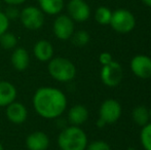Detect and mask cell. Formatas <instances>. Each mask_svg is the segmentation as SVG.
<instances>
[{"label": "cell", "mask_w": 151, "mask_h": 150, "mask_svg": "<svg viewBox=\"0 0 151 150\" xmlns=\"http://www.w3.org/2000/svg\"><path fill=\"white\" fill-rule=\"evenodd\" d=\"M33 106L38 115L46 119H52L61 116L66 110L67 98L59 88L43 86L34 94Z\"/></svg>", "instance_id": "cell-1"}, {"label": "cell", "mask_w": 151, "mask_h": 150, "mask_svg": "<svg viewBox=\"0 0 151 150\" xmlns=\"http://www.w3.org/2000/svg\"><path fill=\"white\" fill-rule=\"evenodd\" d=\"M58 145L61 150H86L88 146V136L79 126H68L59 135Z\"/></svg>", "instance_id": "cell-2"}, {"label": "cell", "mask_w": 151, "mask_h": 150, "mask_svg": "<svg viewBox=\"0 0 151 150\" xmlns=\"http://www.w3.org/2000/svg\"><path fill=\"white\" fill-rule=\"evenodd\" d=\"M48 73L60 82H69L76 76V67L69 59L58 57L48 61Z\"/></svg>", "instance_id": "cell-3"}, {"label": "cell", "mask_w": 151, "mask_h": 150, "mask_svg": "<svg viewBox=\"0 0 151 150\" xmlns=\"http://www.w3.org/2000/svg\"><path fill=\"white\" fill-rule=\"evenodd\" d=\"M110 26L114 31L125 34L134 30L136 26L135 16L127 9H117L112 12Z\"/></svg>", "instance_id": "cell-4"}, {"label": "cell", "mask_w": 151, "mask_h": 150, "mask_svg": "<svg viewBox=\"0 0 151 150\" xmlns=\"http://www.w3.org/2000/svg\"><path fill=\"white\" fill-rule=\"evenodd\" d=\"M20 20L28 30H38L44 24V14L39 7L27 6L21 10Z\"/></svg>", "instance_id": "cell-5"}, {"label": "cell", "mask_w": 151, "mask_h": 150, "mask_svg": "<svg viewBox=\"0 0 151 150\" xmlns=\"http://www.w3.org/2000/svg\"><path fill=\"white\" fill-rule=\"evenodd\" d=\"M101 80L108 88H115L119 85L123 78V69L119 63L112 61L111 63L102 66Z\"/></svg>", "instance_id": "cell-6"}, {"label": "cell", "mask_w": 151, "mask_h": 150, "mask_svg": "<svg viewBox=\"0 0 151 150\" xmlns=\"http://www.w3.org/2000/svg\"><path fill=\"white\" fill-rule=\"evenodd\" d=\"M122 113L120 103L115 99H107L102 103L100 107V118L106 122V124H111L116 122L120 118Z\"/></svg>", "instance_id": "cell-7"}, {"label": "cell", "mask_w": 151, "mask_h": 150, "mask_svg": "<svg viewBox=\"0 0 151 150\" xmlns=\"http://www.w3.org/2000/svg\"><path fill=\"white\" fill-rule=\"evenodd\" d=\"M54 34L60 40H68L73 35L75 27L74 21L67 14H60L56 18L52 26Z\"/></svg>", "instance_id": "cell-8"}, {"label": "cell", "mask_w": 151, "mask_h": 150, "mask_svg": "<svg viewBox=\"0 0 151 150\" xmlns=\"http://www.w3.org/2000/svg\"><path fill=\"white\" fill-rule=\"evenodd\" d=\"M131 70L141 79L151 78V58L145 55H137L131 61Z\"/></svg>", "instance_id": "cell-9"}, {"label": "cell", "mask_w": 151, "mask_h": 150, "mask_svg": "<svg viewBox=\"0 0 151 150\" xmlns=\"http://www.w3.org/2000/svg\"><path fill=\"white\" fill-rule=\"evenodd\" d=\"M67 9L69 17L75 22H86L91 16V8L84 0H70Z\"/></svg>", "instance_id": "cell-10"}, {"label": "cell", "mask_w": 151, "mask_h": 150, "mask_svg": "<svg viewBox=\"0 0 151 150\" xmlns=\"http://www.w3.org/2000/svg\"><path fill=\"white\" fill-rule=\"evenodd\" d=\"M6 117L9 121L16 124H21L26 121L28 111L27 108L20 102H12L8 106H6Z\"/></svg>", "instance_id": "cell-11"}, {"label": "cell", "mask_w": 151, "mask_h": 150, "mask_svg": "<svg viewBox=\"0 0 151 150\" xmlns=\"http://www.w3.org/2000/svg\"><path fill=\"white\" fill-rule=\"evenodd\" d=\"M26 146L29 150H46L50 146V139L45 133L36 131L27 137Z\"/></svg>", "instance_id": "cell-12"}, {"label": "cell", "mask_w": 151, "mask_h": 150, "mask_svg": "<svg viewBox=\"0 0 151 150\" xmlns=\"http://www.w3.org/2000/svg\"><path fill=\"white\" fill-rule=\"evenodd\" d=\"M33 52L35 58L40 62H48L54 56V47L52 43L47 40H39L35 43L33 47Z\"/></svg>", "instance_id": "cell-13"}, {"label": "cell", "mask_w": 151, "mask_h": 150, "mask_svg": "<svg viewBox=\"0 0 151 150\" xmlns=\"http://www.w3.org/2000/svg\"><path fill=\"white\" fill-rule=\"evenodd\" d=\"M17 98V88L12 82L0 81V107H6L14 102Z\"/></svg>", "instance_id": "cell-14"}, {"label": "cell", "mask_w": 151, "mask_h": 150, "mask_svg": "<svg viewBox=\"0 0 151 150\" xmlns=\"http://www.w3.org/2000/svg\"><path fill=\"white\" fill-rule=\"evenodd\" d=\"M88 119V110L83 105H75L68 112V120L72 126H81Z\"/></svg>", "instance_id": "cell-15"}, {"label": "cell", "mask_w": 151, "mask_h": 150, "mask_svg": "<svg viewBox=\"0 0 151 150\" xmlns=\"http://www.w3.org/2000/svg\"><path fill=\"white\" fill-rule=\"evenodd\" d=\"M30 57L25 48L18 47L14 48L12 55V64L14 68L18 71H25L29 66Z\"/></svg>", "instance_id": "cell-16"}, {"label": "cell", "mask_w": 151, "mask_h": 150, "mask_svg": "<svg viewBox=\"0 0 151 150\" xmlns=\"http://www.w3.org/2000/svg\"><path fill=\"white\" fill-rule=\"evenodd\" d=\"M38 4L43 14L56 16L63 10L64 0H38Z\"/></svg>", "instance_id": "cell-17"}, {"label": "cell", "mask_w": 151, "mask_h": 150, "mask_svg": "<svg viewBox=\"0 0 151 150\" xmlns=\"http://www.w3.org/2000/svg\"><path fill=\"white\" fill-rule=\"evenodd\" d=\"M132 117L135 123H137L140 126H144L147 124L150 120L149 117V109L146 106L143 105H139V106L135 107L132 112Z\"/></svg>", "instance_id": "cell-18"}, {"label": "cell", "mask_w": 151, "mask_h": 150, "mask_svg": "<svg viewBox=\"0 0 151 150\" xmlns=\"http://www.w3.org/2000/svg\"><path fill=\"white\" fill-rule=\"evenodd\" d=\"M112 11L108 7L105 6H100L96 10L95 19L100 25H109L111 21Z\"/></svg>", "instance_id": "cell-19"}, {"label": "cell", "mask_w": 151, "mask_h": 150, "mask_svg": "<svg viewBox=\"0 0 151 150\" xmlns=\"http://www.w3.org/2000/svg\"><path fill=\"white\" fill-rule=\"evenodd\" d=\"M17 44H18V38L16 37L14 33L6 31L0 36V45L4 50H12L16 47Z\"/></svg>", "instance_id": "cell-20"}, {"label": "cell", "mask_w": 151, "mask_h": 150, "mask_svg": "<svg viewBox=\"0 0 151 150\" xmlns=\"http://www.w3.org/2000/svg\"><path fill=\"white\" fill-rule=\"evenodd\" d=\"M72 42L75 46H78V47H83L86 44L90 42L91 40V36L86 31L84 30H79L77 32H74L73 35L71 36Z\"/></svg>", "instance_id": "cell-21"}, {"label": "cell", "mask_w": 151, "mask_h": 150, "mask_svg": "<svg viewBox=\"0 0 151 150\" xmlns=\"http://www.w3.org/2000/svg\"><path fill=\"white\" fill-rule=\"evenodd\" d=\"M140 140L143 148L145 150H151V122L142 128L141 134H140Z\"/></svg>", "instance_id": "cell-22"}, {"label": "cell", "mask_w": 151, "mask_h": 150, "mask_svg": "<svg viewBox=\"0 0 151 150\" xmlns=\"http://www.w3.org/2000/svg\"><path fill=\"white\" fill-rule=\"evenodd\" d=\"M86 150H111V147L106 141L96 140L88 144Z\"/></svg>", "instance_id": "cell-23"}, {"label": "cell", "mask_w": 151, "mask_h": 150, "mask_svg": "<svg viewBox=\"0 0 151 150\" xmlns=\"http://www.w3.org/2000/svg\"><path fill=\"white\" fill-rule=\"evenodd\" d=\"M5 14V16L7 17L8 20H16V19L20 18L21 11L17 8L16 5H8V7L5 9V11H3Z\"/></svg>", "instance_id": "cell-24"}, {"label": "cell", "mask_w": 151, "mask_h": 150, "mask_svg": "<svg viewBox=\"0 0 151 150\" xmlns=\"http://www.w3.org/2000/svg\"><path fill=\"white\" fill-rule=\"evenodd\" d=\"M8 27H9V20L5 16V14L0 10V36L8 30Z\"/></svg>", "instance_id": "cell-25"}, {"label": "cell", "mask_w": 151, "mask_h": 150, "mask_svg": "<svg viewBox=\"0 0 151 150\" xmlns=\"http://www.w3.org/2000/svg\"><path fill=\"white\" fill-rule=\"evenodd\" d=\"M99 61L102 64V66H104V65H107V64H109V63H111L112 61H113V58H112L111 54L105 52H102V54L100 55Z\"/></svg>", "instance_id": "cell-26"}, {"label": "cell", "mask_w": 151, "mask_h": 150, "mask_svg": "<svg viewBox=\"0 0 151 150\" xmlns=\"http://www.w3.org/2000/svg\"><path fill=\"white\" fill-rule=\"evenodd\" d=\"M4 2H5L6 4H8V5H21V4L24 3L26 0H3Z\"/></svg>", "instance_id": "cell-27"}, {"label": "cell", "mask_w": 151, "mask_h": 150, "mask_svg": "<svg viewBox=\"0 0 151 150\" xmlns=\"http://www.w3.org/2000/svg\"><path fill=\"white\" fill-rule=\"evenodd\" d=\"M96 124H97V126H98L99 128H103L104 126H106V122L104 121L103 119H101V118L99 117V119L97 120V123H96Z\"/></svg>", "instance_id": "cell-28"}, {"label": "cell", "mask_w": 151, "mask_h": 150, "mask_svg": "<svg viewBox=\"0 0 151 150\" xmlns=\"http://www.w3.org/2000/svg\"><path fill=\"white\" fill-rule=\"evenodd\" d=\"M142 2H143L145 5L149 6V7H151V0H142Z\"/></svg>", "instance_id": "cell-29"}, {"label": "cell", "mask_w": 151, "mask_h": 150, "mask_svg": "<svg viewBox=\"0 0 151 150\" xmlns=\"http://www.w3.org/2000/svg\"><path fill=\"white\" fill-rule=\"evenodd\" d=\"M127 150H136V149L134 148V147H129V148H127Z\"/></svg>", "instance_id": "cell-30"}, {"label": "cell", "mask_w": 151, "mask_h": 150, "mask_svg": "<svg viewBox=\"0 0 151 150\" xmlns=\"http://www.w3.org/2000/svg\"><path fill=\"white\" fill-rule=\"evenodd\" d=\"M0 150H4V148H3V146H2L1 143H0Z\"/></svg>", "instance_id": "cell-31"}, {"label": "cell", "mask_w": 151, "mask_h": 150, "mask_svg": "<svg viewBox=\"0 0 151 150\" xmlns=\"http://www.w3.org/2000/svg\"><path fill=\"white\" fill-rule=\"evenodd\" d=\"M149 117H150V120H151V108L149 109Z\"/></svg>", "instance_id": "cell-32"}, {"label": "cell", "mask_w": 151, "mask_h": 150, "mask_svg": "<svg viewBox=\"0 0 151 150\" xmlns=\"http://www.w3.org/2000/svg\"><path fill=\"white\" fill-rule=\"evenodd\" d=\"M0 9H1V1H0Z\"/></svg>", "instance_id": "cell-33"}, {"label": "cell", "mask_w": 151, "mask_h": 150, "mask_svg": "<svg viewBox=\"0 0 151 150\" xmlns=\"http://www.w3.org/2000/svg\"><path fill=\"white\" fill-rule=\"evenodd\" d=\"M36 1H38V0H36Z\"/></svg>", "instance_id": "cell-34"}]
</instances>
